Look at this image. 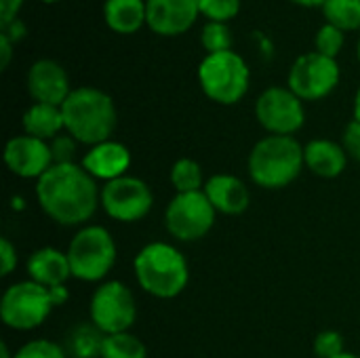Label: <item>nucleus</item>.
I'll use <instances>...</instances> for the list:
<instances>
[{
    "label": "nucleus",
    "mask_w": 360,
    "mask_h": 358,
    "mask_svg": "<svg viewBox=\"0 0 360 358\" xmlns=\"http://www.w3.org/2000/svg\"><path fill=\"white\" fill-rule=\"evenodd\" d=\"M198 8L207 21L228 23L240 13V0H198Z\"/></svg>",
    "instance_id": "nucleus-28"
},
{
    "label": "nucleus",
    "mask_w": 360,
    "mask_h": 358,
    "mask_svg": "<svg viewBox=\"0 0 360 358\" xmlns=\"http://www.w3.org/2000/svg\"><path fill=\"white\" fill-rule=\"evenodd\" d=\"M91 323L103 333H124L137 319V304L131 289L124 283L110 281L95 289L91 298Z\"/></svg>",
    "instance_id": "nucleus-10"
},
{
    "label": "nucleus",
    "mask_w": 360,
    "mask_h": 358,
    "mask_svg": "<svg viewBox=\"0 0 360 358\" xmlns=\"http://www.w3.org/2000/svg\"><path fill=\"white\" fill-rule=\"evenodd\" d=\"M15 358H68V352L51 340H32L15 352Z\"/></svg>",
    "instance_id": "nucleus-29"
},
{
    "label": "nucleus",
    "mask_w": 360,
    "mask_h": 358,
    "mask_svg": "<svg viewBox=\"0 0 360 358\" xmlns=\"http://www.w3.org/2000/svg\"><path fill=\"white\" fill-rule=\"evenodd\" d=\"M4 162L13 175L38 181L53 167L49 141L36 139L25 133L11 137L4 148Z\"/></svg>",
    "instance_id": "nucleus-13"
},
{
    "label": "nucleus",
    "mask_w": 360,
    "mask_h": 358,
    "mask_svg": "<svg viewBox=\"0 0 360 358\" xmlns=\"http://www.w3.org/2000/svg\"><path fill=\"white\" fill-rule=\"evenodd\" d=\"M304 165V146L293 135H268L259 139L247 160L251 179L268 190H281L293 184Z\"/></svg>",
    "instance_id": "nucleus-3"
},
{
    "label": "nucleus",
    "mask_w": 360,
    "mask_h": 358,
    "mask_svg": "<svg viewBox=\"0 0 360 358\" xmlns=\"http://www.w3.org/2000/svg\"><path fill=\"white\" fill-rule=\"evenodd\" d=\"M335 358H359L356 354H350V352H344V354H340V357Z\"/></svg>",
    "instance_id": "nucleus-40"
},
{
    "label": "nucleus",
    "mask_w": 360,
    "mask_h": 358,
    "mask_svg": "<svg viewBox=\"0 0 360 358\" xmlns=\"http://www.w3.org/2000/svg\"><path fill=\"white\" fill-rule=\"evenodd\" d=\"M198 84L211 101L234 106L249 91L251 70L236 51L211 53L198 65Z\"/></svg>",
    "instance_id": "nucleus-5"
},
{
    "label": "nucleus",
    "mask_w": 360,
    "mask_h": 358,
    "mask_svg": "<svg viewBox=\"0 0 360 358\" xmlns=\"http://www.w3.org/2000/svg\"><path fill=\"white\" fill-rule=\"evenodd\" d=\"M255 116L268 135H295L306 122L304 101L289 87H270L255 101Z\"/></svg>",
    "instance_id": "nucleus-11"
},
{
    "label": "nucleus",
    "mask_w": 360,
    "mask_h": 358,
    "mask_svg": "<svg viewBox=\"0 0 360 358\" xmlns=\"http://www.w3.org/2000/svg\"><path fill=\"white\" fill-rule=\"evenodd\" d=\"M0 260H2V276H8L17 268V249L8 238H0Z\"/></svg>",
    "instance_id": "nucleus-33"
},
{
    "label": "nucleus",
    "mask_w": 360,
    "mask_h": 358,
    "mask_svg": "<svg viewBox=\"0 0 360 358\" xmlns=\"http://www.w3.org/2000/svg\"><path fill=\"white\" fill-rule=\"evenodd\" d=\"M21 6H23V0H0V27L19 19Z\"/></svg>",
    "instance_id": "nucleus-34"
},
{
    "label": "nucleus",
    "mask_w": 360,
    "mask_h": 358,
    "mask_svg": "<svg viewBox=\"0 0 360 358\" xmlns=\"http://www.w3.org/2000/svg\"><path fill=\"white\" fill-rule=\"evenodd\" d=\"M306 167L323 179L340 177L348 165V154L342 143L333 139H312L304 146Z\"/></svg>",
    "instance_id": "nucleus-19"
},
{
    "label": "nucleus",
    "mask_w": 360,
    "mask_h": 358,
    "mask_svg": "<svg viewBox=\"0 0 360 358\" xmlns=\"http://www.w3.org/2000/svg\"><path fill=\"white\" fill-rule=\"evenodd\" d=\"M356 57H359V61H360V38H359V44H356Z\"/></svg>",
    "instance_id": "nucleus-42"
},
{
    "label": "nucleus",
    "mask_w": 360,
    "mask_h": 358,
    "mask_svg": "<svg viewBox=\"0 0 360 358\" xmlns=\"http://www.w3.org/2000/svg\"><path fill=\"white\" fill-rule=\"evenodd\" d=\"M340 76L342 70L338 59L310 51L293 61L289 70L287 87L302 101H319L335 91V87L340 84Z\"/></svg>",
    "instance_id": "nucleus-9"
},
{
    "label": "nucleus",
    "mask_w": 360,
    "mask_h": 358,
    "mask_svg": "<svg viewBox=\"0 0 360 358\" xmlns=\"http://www.w3.org/2000/svg\"><path fill=\"white\" fill-rule=\"evenodd\" d=\"M27 276L30 281L51 289V287H59L65 285L68 279L72 276V268H70V260L68 253L53 249V247H42L38 251H34L27 257Z\"/></svg>",
    "instance_id": "nucleus-18"
},
{
    "label": "nucleus",
    "mask_w": 360,
    "mask_h": 358,
    "mask_svg": "<svg viewBox=\"0 0 360 358\" xmlns=\"http://www.w3.org/2000/svg\"><path fill=\"white\" fill-rule=\"evenodd\" d=\"M103 21L116 34H135L148 23L146 0H105Z\"/></svg>",
    "instance_id": "nucleus-20"
},
{
    "label": "nucleus",
    "mask_w": 360,
    "mask_h": 358,
    "mask_svg": "<svg viewBox=\"0 0 360 358\" xmlns=\"http://www.w3.org/2000/svg\"><path fill=\"white\" fill-rule=\"evenodd\" d=\"M76 146H78V141L70 133H61L55 139H51L49 148H51L53 165H70V162H74Z\"/></svg>",
    "instance_id": "nucleus-31"
},
{
    "label": "nucleus",
    "mask_w": 360,
    "mask_h": 358,
    "mask_svg": "<svg viewBox=\"0 0 360 358\" xmlns=\"http://www.w3.org/2000/svg\"><path fill=\"white\" fill-rule=\"evenodd\" d=\"M148 27L158 36L186 34L200 17L198 0H146Z\"/></svg>",
    "instance_id": "nucleus-15"
},
{
    "label": "nucleus",
    "mask_w": 360,
    "mask_h": 358,
    "mask_svg": "<svg viewBox=\"0 0 360 358\" xmlns=\"http://www.w3.org/2000/svg\"><path fill=\"white\" fill-rule=\"evenodd\" d=\"M205 194L215 211L224 215H240L249 209L251 203V192L247 184L228 173L209 177L205 184Z\"/></svg>",
    "instance_id": "nucleus-17"
},
{
    "label": "nucleus",
    "mask_w": 360,
    "mask_h": 358,
    "mask_svg": "<svg viewBox=\"0 0 360 358\" xmlns=\"http://www.w3.org/2000/svg\"><path fill=\"white\" fill-rule=\"evenodd\" d=\"M49 293H51V302H53V306H61V304H65V302H68V298H70V291H68V287H65V285L51 287V289H49Z\"/></svg>",
    "instance_id": "nucleus-37"
},
{
    "label": "nucleus",
    "mask_w": 360,
    "mask_h": 358,
    "mask_svg": "<svg viewBox=\"0 0 360 358\" xmlns=\"http://www.w3.org/2000/svg\"><path fill=\"white\" fill-rule=\"evenodd\" d=\"M25 87L34 103H49V106H59V108L74 91L70 87L68 70L55 59L34 61L27 70Z\"/></svg>",
    "instance_id": "nucleus-14"
},
{
    "label": "nucleus",
    "mask_w": 360,
    "mask_h": 358,
    "mask_svg": "<svg viewBox=\"0 0 360 358\" xmlns=\"http://www.w3.org/2000/svg\"><path fill=\"white\" fill-rule=\"evenodd\" d=\"M51 293L46 287L34 281H21L11 285L0 302L2 323L15 331H32L40 327L53 310Z\"/></svg>",
    "instance_id": "nucleus-7"
},
{
    "label": "nucleus",
    "mask_w": 360,
    "mask_h": 358,
    "mask_svg": "<svg viewBox=\"0 0 360 358\" xmlns=\"http://www.w3.org/2000/svg\"><path fill=\"white\" fill-rule=\"evenodd\" d=\"M171 184L177 190V194H188V192H202L207 181L202 175V167L196 160L179 158L171 167Z\"/></svg>",
    "instance_id": "nucleus-24"
},
{
    "label": "nucleus",
    "mask_w": 360,
    "mask_h": 358,
    "mask_svg": "<svg viewBox=\"0 0 360 358\" xmlns=\"http://www.w3.org/2000/svg\"><path fill=\"white\" fill-rule=\"evenodd\" d=\"M342 146L348 154V158H354L356 162H360V122L359 120H350L344 129V139Z\"/></svg>",
    "instance_id": "nucleus-32"
},
{
    "label": "nucleus",
    "mask_w": 360,
    "mask_h": 358,
    "mask_svg": "<svg viewBox=\"0 0 360 358\" xmlns=\"http://www.w3.org/2000/svg\"><path fill=\"white\" fill-rule=\"evenodd\" d=\"M0 32H2V34H6V36L13 40V44H17V42L25 36V25H23V21H21V19H15L13 23H8V25L0 27Z\"/></svg>",
    "instance_id": "nucleus-36"
},
{
    "label": "nucleus",
    "mask_w": 360,
    "mask_h": 358,
    "mask_svg": "<svg viewBox=\"0 0 360 358\" xmlns=\"http://www.w3.org/2000/svg\"><path fill=\"white\" fill-rule=\"evenodd\" d=\"M344 42H346V34L342 30H338L335 25L325 23L319 27V32L314 36V51L325 57L338 59V55L344 49Z\"/></svg>",
    "instance_id": "nucleus-27"
},
{
    "label": "nucleus",
    "mask_w": 360,
    "mask_h": 358,
    "mask_svg": "<svg viewBox=\"0 0 360 358\" xmlns=\"http://www.w3.org/2000/svg\"><path fill=\"white\" fill-rule=\"evenodd\" d=\"M152 205L154 194L150 186L139 177L122 175L114 181H108L101 188V207L116 222H139L150 213Z\"/></svg>",
    "instance_id": "nucleus-12"
},
{
    "label": "nucleus",
    "mask_w": 360,
    "mask_h": 358,
    "mask_svg": "<svg viewBox=\"0 0 360 358\" xmlns=\"http://www.w3.org/2000/svg\"><path fill=\"white\" fill-rule=\"evenodd\" d=\"M215 207L202 192L175 194L165 211V226L169 234L181 243H194L209 234L215 224Z\"/></svg>",
    "instance_id": "nucleus-8"
},
{
    "label": "nucleus",
    "mask_w": 360,
    "mask_h": 358,
    "mask_svg": "<svg viewBox=\"0 0 360 358\" xmlns=\"http://www.w3.org/2000/svg\"><path fill=\"white\" fill-rule=\"evenodd\" d=\"M200 44L207 51V55L232 51V32H230L228 23L207 21L200 32Z\"/></svg>",
    "instance_id": "nucleus-26"
},
{
    "label": "nucleus",
    "mask_w": 360,
    "mask_h": 358,
    "mask_svg": "<svg viewBox=\"0 0 360 358\" xmlns=\"http://www.w3.org/2000/svg\"><path fill=\"white\" fill-rule=\"evenodd\" d=\"M40 2H44V4H55V2H61V0H40Z\"/></svg>",
    "instance_id": "nucleus-41"
},
{
    "label": "nucleus",
    "mask_w": 360,
    "mask_h": 358,
    "mask_svg": "<svg viewBox=\"0 0 360 358\" xmlns=\"http://www.w3.org/2000/svg\"><path fill=\"white\" fill-rule=\"evenodd\" d=\"M133 268L139 287L158 300L177 298L190 281V268L184 253L169 243L146 245L135 255Z\"/></svg>",
    "instance_id": "nucleus-4"
},
{
    "label": "nucleus",
    "mask_w": 360,
    "mask_h": 358,
    "mask_svg": "<svg viewBox=\"0 0 360 358\" xmlns=\"http://www.w3.org/2000/svg\"><path fill=\"white\" fill-rule=\"evenodd\" d=\"M82 167L95 181L103 179L108 184L127 175V169L131 167V152L120 141L110 139V141L93 146L84 154Z\"/></svg>",
    "instance_id": "nucleus-16"
},
{
    "label": "nucleus",
    "mask_w": 360,
    "mask_h": 358,
    "mask_svg": "<svg viewBox=\"0 0 360 358\" xmlns=\"http://www.w3.org/2000/svg\"><path fill=\"white\" fill-rule=\"evenodd\" d=\"M65 133L78 143L97 146L110 141L118 124V112L114 99L95 87H78L61 106Z\"/></svg>",
    "instance_id": "nucleus-2"
},
{
    "label": "nucleus",
    "mask_w": 360,
    "mask_h": 358,
    "mask_svg": "<svg viewBox=\"0 0 360 358\" xmlns=\"http://www.w3.org/2000/svg\"><path fill=\"white\" fill-rule=\"evenodd\" d=\"M13 40L0 32V70H6L8 63H11V57H13Z\"/></svg>",
    "instance_id": "nucleus-35"
},
{
    "label": "nucleus",
    "mask_w": 360,
    "mask_h": 358,
    "mask_svg": "<svg viewBox=\"0 0 360 358\" xmlns=\"http://www.w3.org/2000/svg\"><path fill=\"white\" fill-rule=\"evenodd\" d=\"M25 135H32L42 141H51L65 131L63 112L59 106L49 103H32L21 118Z\"/></svg>",
    "instance_id": "nucleus-21"
},
{
    "label": "nucleus",
    "mask_w": 360,
    "mask_h": 358,
    "mask_svg": "<svg viewBox=\"0 0 360 358\" xmlns=\"http://www.w3.org/2000/svg\"><path fill=\"white\" fill-rule=\"evenodd\" d=\"M312 350H314V357L316 358H335L340 354H344V338L342 333L338 331H321L316 338H314V344H312Z\"/></svg>",
    "instance_id": "nucleus-30"
},
{
    "label": "nucleus",
    "mask_w": 360,
    "mask_h": 358,
    "mask_svg": "<svg viewBox=\"0 0 360 358\" xmlns=\"http://www.w3.org/2000/svg\"><path fill=\"white\" fill-rule=\"evenodd\" d=\"M105 335L91 325H76L65 338V352L72 358H101Z\"/></svg>",
    "instance_id": "nucleus-22"
},
{
    "label": "nucleus",
    "mask_w": 360,
    "mask_h": 358,
    "mask_svg": "<svg viewBox=\"0 0 360 358\" xmlns=\"http://www.w3.org/2000/svg\"><path fill=\"white\" fill-rule=\"evenodd\" d=\"M40 209L59 226H82L101 205V192L82 165H53L36 184Z\"/></svg>",
    "instance_id": "nucleus-1"
},
{
    "label": "nucleus",
    "mask_w": 360,
    "mask_h": 358,
    "mask_svg": "<svg viewBox=\"0 0 360 358\" xmlns=\"http://www.w3.org/2000/svg\"><path fill=\"white\" fill-rule=\"evenodd\" d=\"M116 243L101 226H84L68 247L72 276L84 283L103 281L116 264Z\"/></svg>",
    "instance_id": "nucleus-6"
},
{
    "label": "nucleus",
    "mask_w": 360,
    "mask_h": 358,
    "mask_svg": "<svg viewBox=\"0 0 360 358\" xmlns=\"http://www.w3.org/2000/svg\"><path fill=\"white\" fill-rule=\"evenodd\" d=\"M323 15L327 23L344 34L360 30V0H327L323 4Z\"/></svg>",
    "instance_id": "nucleus-23"
},
{
    "label": "nucleus",
    "mask_w": 360,
    "mask_h": 358,
    "mask_svg": "<svg viewBox=\"0 0 360 358\" xmlns=\"http://www.w3.org/2000/svg\"><path fill=\"white\" fill-rule=\"evenodd\" d=\"M101 358H148V350L137 335L124 331V333L105 335Z\"/></svg>",
    "instance_id": "nucleus-25"
},
{
    "label": "nucleus",
    "mask_w": 360,
    "mask_h": 358,
    "mask_svg": "<svg viewBox=\"0 0 360 358\" xmlns=\"http://www.w3.org/2000/svg\"><path fill=\"white\" fill-rule=\"evenodd\" d=\"M291 2H295V4H300V6H306V8H316V6L323 8V4H325L327 0H291Z\"/></svg>",
    "instance_id": "nucleus-38"
},
{
    "label": "nucleus",
    "mask_w": 360,
    "mask_h": 358,
    "mask_svg": "<svg viewBox=\"0 0 360 358\" xmlns=\"http://www.w3.org/2000/svg\"><path fill=\"white\" fill-rule=\"evenodd\" d=\"M354 120L360 122V87L359 91H356V95H354Z\"/></svg>",
    "instance_id": "nucleus-39"
}]
</instances>
